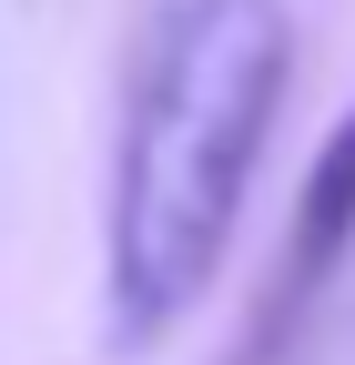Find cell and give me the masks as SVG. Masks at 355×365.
I'll return each instance as SVG.
<instances>
[{
	"instance_id": "obj_1",
	"label": "cell",
	"mask_w": 355,
	"mask_h": 365,
	"mask_svg": "<svg viewBox=\"0 0 355 365\" xmlns=\"http://www.w3.org/2000/svg\"><path fill=\"white\" fill-rule=\"evenodd\" d=\"M294 91L284 0H163L132 41L102 163V335L153 355L213 304Z\"/></svg>"
},
{
	"instance_id": "obj_2",
	"label": "cell",
	"mask_w": 355,
	"mask_h": 365,
	"mask_svg": "<svg viewBox=\"0 0 355 365\" xmlns=\"http://www.w3.org/2000/svg\"><path fill=\"white\" fill-rule=\"evenodd\" d=\"M345 244H355V112L325 132V153H315V173H304V193H294V234H284V294L264 304V335L284 325V314L325 284V274L345 264Z\"/></svg>"
}]
</instances>
